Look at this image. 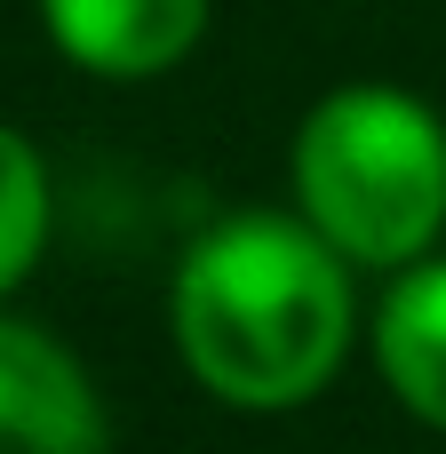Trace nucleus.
Masks as SVG:
<instances>
[{
    "mask_svg": "<svg viewBox=\"0 0 446 454\" xmlns=\"http://www.w3.org/2000/svg\"><path fill=\"white\" fill-rule=\"evenodd\" d=\"M215 0H40L48 48L88 80H160L176 72Z\"/></svg>",
    "mask_w": 446,
    "mask_h": 454,
    "instance_id": "nucleus-4",
    "label": "nucleus"
},
{
    "mask_svg": "<svg viewBox=\"0 0 446 454\" xmlns=\"http://www.w3.org/2000/svg\"><path fill=\"white\" fill-rule=\"evenodd\" d=\"M375 367L415 423L446 431V255H423L391 279L375 311Z\"/></svg>",
    "mask_w": 446,
    "mask_h": 454,
    "instance_id": "nucleus-5",
    "label": "nucleus"
},
{
    "mask_svg": "<svg viewBox=\"0 0 446 454\" xmlns=\"http://www.w3.org/2000/svg\"><path fill=\"white\" fill-rule=\"evenodd\" d=\"M0 454H104V407L88 367L0 311Z\"/></svg>",
    "mask_w": 446,
    "mask_h": 454,
    "instance_id": "nucleus-3",
    "label": "nucleus"
},
{
    "mask_svg": "<svg viewBox=\"0 0 446 454\" xmlns=\"http://www.w3.org/2000/svg\"><path fill=\"white\" fill-rule=\"evenodd\" d=\"M168 327L223 407H303L351 351V263L303 215H223L184 247Z\"/></svg>",
    "mask_w": 446,
    "mask_h": 454,
    "instance_id": "nucleus-1",
    "label": "nucleus"
},
{
    "mask_svg": "<svg viewBox=\"0 0 446 454\" xmlns=\"http://www.w3.org/2000/svg\"><path fill=\"white\" fill-rule=\"evenodd\" d=\"M295 215L375 271H407L446 231V120L391 80H351L319 96L287 152Z\"/></svg>",
    "mask_w": 446,
    "mask_h": 454,
    "instance_id": "nucleus-2",
    "label": "nucleus"
},
{
    "mask_svg": "<svg viewBox=\"0 0 446 454\" xmlns=\"http://www.w3.org/2000/svg\"><path fill=\"white\" fill-rule=\"evenodd\" d=\"M48 223H56V184H48V160L24 128L0 120V295L32 279L40 247H48Z\"/></svg>",
    "mask_w": 446,
    "mask_h": 454,
    "instance_id": "nucleus-6",
    "label": "nucleus"
}]
</instances>
